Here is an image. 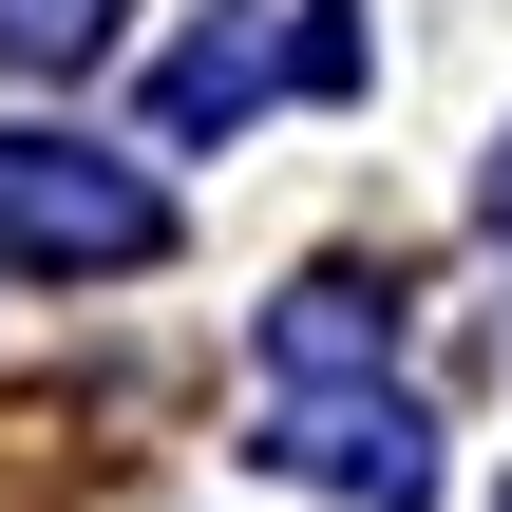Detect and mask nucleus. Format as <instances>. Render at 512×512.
Here are the masks:
<instances>
[{
	"instance_id": "obj_3",
	"label": "nucleus",
	"mask_w": 512,
	"mask_h": 512,
	"mask_svg": "<svg viewBox=\"0 0 512 512\" xmlns=\"http://www.w3.org/2000/svg\"><path fill=\"white\" fill-rule=\"evenodd\" d=\"M114 38V0H0V57L19 76H57V57H95Z\"/></svg>"
},
{
	"instance_id": "obj_4",
	"label": "nucleus",
	"mask_w": 512,
	"mask_h": 512,
	"mask_svg": "<svg viewBox=\"0 0 512 512\" xmlns=\"http://www.w3.org/2000/svg\"><path fill=\"white\" fill-rule=\"evenodd\" d=\"M494 228H512V152H494Z\"/></svg>"
},
{
	"instance_id": "obj_1",
	"label": "nucleus",
	"mask_w": 512,
	"mask_h": 512,
	"mask_svg": "<svg viewBox=\"0 0 512 512\" xmlns=\"http://www.w3.org/2000/svg\"><path fill=\"white\" fill-rule=\"evenodd\" d=\"M0 247H38V266H152L171 209H152L133 171L57 152V133H0Z\"/></svg>"
},
{
	"instance_id": "obj_2",
	"label": "nucleus",
	"mask_w": 512,
	"mask_h": 512,
	"mask_svg": "<svg viewBox=\"0 0 512 512\" xmlns=\"http://www.w3.org/2000/svg\"><path fill=\"white\" fill-rule=\"evenodd\" d=\"M266 456H285L304 494H342V512H418L437 494V437H418L399 399H304V418H266Z\"/></svg>"
}]
</instances>
